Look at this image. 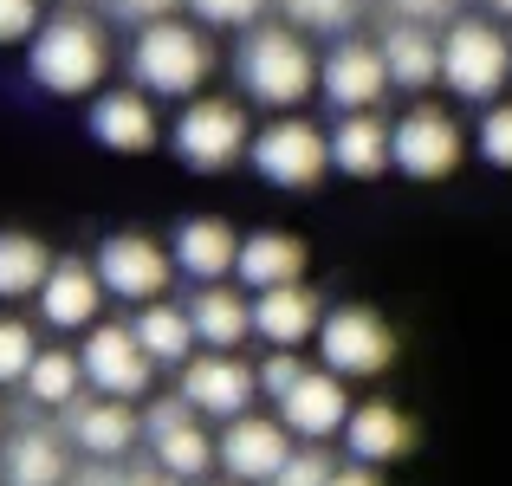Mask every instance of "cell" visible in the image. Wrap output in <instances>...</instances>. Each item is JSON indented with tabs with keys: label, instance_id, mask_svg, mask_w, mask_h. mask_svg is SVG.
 I'll list each match as a JSON object with an SVG mask.
<instances>
[{
	"label": "cell",
	"instance_id": "cell-42",
	"mask_svg": "<svg viewBox=\"0 0 512 486\" xmlns=\"http://www.w3.org/2000/svg\"><path fill=\"white\" fill-rule=\"evenodd\" d=\"M0 428H7V415H0Z\"/></svg>",
	"mask_w": 512,
	"mask_h": 486
},
{
	"label": "cell",
	"instance_id": "cell-29",
	"mask_svg": "<svg viewBox=\"0 0 512 486\" xmlns=\"http://www.w3.org/2000/svg\"><path fill=\"white\" fill-rule=\"evenodd\" d=\"M52 266L59 260L39 234H0V299H39Z\"/></svg>",
	"mask_w": 512,
	"mask_h": 486
},
{
	"label": "cell",
	"instance_id": "cell-14",
	"mask_svg": "<svg viewBox=\"0 0 512 486\" xmlns=\"http://www.w3.org/2000/svg\"><path fill=\"white\" fill-rule=\"evenodd\" d=\"M143 435H150L156 467H163L169 480H201L214 461H221V454H214V441H208V422H201L182 396L156 402V409L143 415Z\"/></svg>",
	"mask_w": 512,
	"mask_h": 486
},
{
	"label": "cell",
	"instance_id": "cell-15",
	"mask_svg": "<svg viewBox=\"0 0 512 486\" xmlns=\"http://www.w3.org/2000/svg\"><path fill=\"white\" fill-rule=\"evenodd\" d=\"M350 389H344V376H331V370H305L299 383L279 396V422L292 428V441H312V448H325L331 435H344V422H350Z\"/></svg>",
	"mask_w": 512,
	"mask_h": 486
},
{
	"label": "cell",
	"instance_id": "cell-23",
	"mask_svg": "<svg viewBox=\"0 0 512 486\" xmlns=\"http://www.w3.org/2000/svg\"><path fill=\"white\" fill-rule=\"evenodd\" d=\"M305 240L299 234H273V227H260V234L240 240V266L234 279L247 292H273V286H305Z\"/></svg>",
	"mask_w": 512,
	"mask_h": 486
},
{
	"label": "cell",
	"instance_id": "cell-5",
	"mask_svg": "<svg viewBox=\"0 0 512 486\" xmlns=\"http://www.w3.org/2000/svg\"><path fill=\"white\" fill-rule=\"evenodd\" d=\"M169 143H175V156H182L195 175L234 169V162H247V150H253L247 104H234V98H188L182 117L169 124Z\"/></svg>",
	"mask_w": 512,
	"mask_h": 486
},
{
	"label": "cell",
	"instance_id": "cell-12",
	"mask_svg": "<svg viewBox=\"0 0 512 486\" xmlns=\"http://www.w3.org/2000/svg\"><path fill=\"white\" fill-rule=\"evenodd\" d=\"M318 91H325V104L338 117L350 111H376L383 104V91H389V59H383V46L376 39H338V46L318 59Z\"/></svg>",
	"mask_w": 512,
	"mask_h": 486
},
{
	"label": "cell",
	"instance_id": "cell-17",
	"mask_svg": "<svg viewBox=\"0 0 512 486\" xmlns=\"http://www.w3.org/2000/svg\"><path fill=\"white\" fill-rule=\"evenodd\" d=\"M169 260H175V273L195 279V286H221V279H234V266H240V234L221 221V214H195V221L175 227Z\"/></svg>",
	"mask_w": 512,
	"mask_h": 486
},
{
	"label": "cell",
	"instance_id": "cell-4",
	"mask_svg": "<svg viewBox=\"0 0 512 486\" xmlns=\"http://www.w3.org/2000/svg\"><path fill=\"white\" fill-rule=\"evenodd\" d=\"M441 85L461 104H500V91L512 85V39L493 20H448L441 33Z\"/></svg>",
	"mask_w": 512,
	"mask_h": 486
},
{
	"label": "cell",
	"instance_id": "cell-25",
	"mask_svg": "<svg viewBox=\"0 0 512 486\" xmlns=\"http://www.w3.org/2000/svg\"><path fill=\"white\" fill-rule=\"evenodd\" d=\"M72 461H65V441L52 428H20V435L0 441V486H65Z\"/></svg>",
	"mask_w": 512,
	"mask_h": 486
},
{
	"label": "cell",
	"instance_id": "cell-30",
	"mask_svg": "<svg viewBox=\"0 0 512 486\" xmlns=\"http://www.w3.org/2000/svg\"><path fill=\"white\" fill-rule=\"evenodd\" d=\"M279 13H286V26H299V33H350L357 26V0H279Z\"/></svg>",
	"mask_w": 512,
	"mask_h": 486
},
{
	"label": "cell",
	"instance_id": "cell-26",
	"mask_svg": "<svg viewBox=\"0 0 512 486\" xmlns=\"http://www.w3.org/2000/svg\"><path fill=\"white\" fill-rule=\"evenodd\" d=\"M188 318H195L201 350H240L253 337V299H247V292H234L227 279H221V286H195Z\"/></svg>",
	"mask_w": 512,
	"mask_h": 486
},
{
	"label": "cell",
	"instance_id": "cell-13",
	"mask_svg": "<svg viewBox=\"0 0 512 486\" xmlns=\"http://www.w3.org/2000/svg\"><path fill=\"white\" fill-rule=\"evenodd\" d=\"M227 480L234 486H273V474L292 461V428L279 415H234L214 441Z\"/></svg>",
	"mask_w": 512,
	"mask_h": 486
},
{
	"label": "cell",
	"instance_id": "cell-24",
	"mask_svg": "<svg viewBox=\"0 0 512 486\" xmlns=\"http://www.w3.org/2000/svg\"><path fill=\"white\" fill-rule=\"evenodd\" d=\"M376 46H383V59H389V85H396V91L422 98L428 85H441V33H435V26L396 20Z\"/></svg>",
	"mask_w": 512,
	"mask_h": 486
},
{
	"label": "cell",
	"instance_id": "cell-16",
	"mask_svg": "<svg viewBox=\"0 0 512 486\" xmlns=\"http://www.w3.org/2000/svg\"><path fill=\"white\" fill-rule=\"evenodd\" d=\"M91 137H98L104 150H117V156H143V150H156V137H163L156 98H150V91H137V85H124V91H98V98H91Z\"/></svg>",
	"mask_w": 512,
	"mask_h": 486
},
{
	"label": "cell",
	"instance_id": "cell-38",
	"mask_svg": "<svg viewBox=\"0 0 512 486\" xmlns=\"http://www.w3.org/2000/svg\"><path fill=\"white\" fill-rule=\"evenodd\" d=\"M396 7V20H415V26H435V20H461V0H389Z\"/></svg>",
	"mask_w": 512,
	"mask_h": 486
},
{
	"label": "cell",
	"instance_id": "cell-28",
	"mask_svg": "<svg viewBox=\"0 0 512 486\" xmlns=\"http://www.w3.org/2000/svg\"><path fill=\"white\" fill-rule=\"evenodd\" d=\"M20 389H26L33 409H59L65 415L78 396H85V363H78V350H39Z\"/></svg>",
	"mask_w": 512,
	"mask_h": 486
},
{
	"label": "cell",
	"instance_id": "cell-20",
	"mask_svg": "<svg viewBox=\"0 0 512 486\" xmlns=\"http://www.w3.org/2000/svg\"><path fill=\"white\" fill-rule=\"evenodd\" d=\"M104 312V279L91 260H59L52 266V279L39 286V318L52 324V331H91Z\"/></svg>",
	"mask_w": 512,
	"mask_h": 486
},
{
	"label": "cell",
	"instance_id": "cell-2",
	"mask_svg": "<svg viewBox=\"0 0 512 486\" xmlns=\"http://www.w3.org/2000/svg\"><path fill=\"white\" fill-rule=\"evenodd\" d=\"M26 72L52 98H98L104 72H111V39L91 13H52L26 39Z\"/></svg>",
	"mask_w": 512,
	"mask_h": 486
},
{
	"label": "cell",
	"instance_id": "cell-19",
	"mask_svg": "<svg viewBox=\"0 0 512 486\" xmlns=\"http://www.w3.org/2000/svg\"><path fill=\"white\" fill-rule=\"evenodd\" d=\"M331 169L357 175V182H376V175L396 169V124L376 111H350L331 130Z\"/></svg>",
	"mask_w": 512,
	"mask_h": 486
},
{
	"label": "cell",
	"instance_id": "cell-37",
	"mask_svg": "<svg viewBox=\"0 0 512 486\" xmlns=\"http://www.w3.org/2000/svg\"><path fill=\"white\" fill-rule=\"evenodd\" d=\"M175 7H188V0H104V13H111V20H130V26L175 20Z\"/></svg>",
	"mask_w": 512,
	"mask_h": 486
},
{
	"label": "cell",
	"instance_id": "cell-9",
	"mask_svg": "<svg viewBox=\"0 0 512 486\" xmlns=\"http://www.w3.org/2000/svg\"><path fill=\"white\" fill-rule=\"evenodd\" d=\"M467 156V130L454 124V111L415 98L409 111L396 117V169L409 182H448Z\"/></svg>",
	"mask_w": 512,
	"mask_h": 486
},
{
	"label": "cell",
	"instance_id": "cell-31",
	"mask_svg": "<svg viewBox=\"0 0 512 486\" xmlns=\"http://www.w3.org/2000/svg\"><path fill=\"white\" fill-rule=\"evenodd\" d=\"M33 357H39V337L26 331L20 318H0V389H7V383H26Z\"/></svg>",
	"mask_w": 512,
	"mask_h": 486
},
{
	"label": "cell",
	"instance_id": "cell-33",
	"mask_svg": "<svg viewBox=\"0 0 512 486\" xmlns=\"http://www.w3.org/2000/svg\"><path fill=\"white\" fill-rule=\"evenodd\" d=\"M331 474H338V467L325 461V448L305 441V448H292V461L273 474V486H331Z\"/></svg>",
	"mask_w": 512,
	"mask_h": 486
},
{
	"label": "cell",
	"instance_id": "cell-18",
	"mask_svg": "<svg viewBox=\"0 0 512 486\" xmlns=\"http://www.w3.org/2000/svg\"><path fill=\"white\" fill-rule=\"evenodd\" d=\"M65 435H72V448L85 454V461H117V454L137 448L143 422H137V409L117 402V396H91V402L78 396L72 409H65Z\"/></svg>",
	"mask_w": 512,
	"mask_h": 486
},
{
	"label": "cell",
	"instance_id": "cell-40",
	"mask_svg": "<svg viewBox=\"0 0 512 486\" xmlns=\"http://www.w3.org/2000/svg\"><path fill=\"white\" fill-rule=\"evenodd\" d=\"M111 486H175V480L163 474V467H137V474H117Z\"/></svg>",
	"mask_w": 512,
	"mask_h": 486
},
{
	"label": "cell",
	"instance_id": "cell-22",
	"mask_svg": "<svg viewBox=\"0 0 512 486\" xmlns=\"http://www.w3.org/2000/svg\"><path fill=\"white\" fill-rule=\"evenodd\" d=\"M344 448H350V461H363V467H389L415 448V422L396 402H357L350 422H344Z\"/></svg>",
	"mask_w": 512,
	"mask_h": 486
},
{
	"label": "cell",
	"instance_id": "cell-11",
	"mask_svg": "<svg viewBox=\"0 0 512 486\" xmlns=\"http://www.w3.org/2000/svg\"><path fill=\"white\" fill-rule=\"evenodd\" d=\"M91 266H98L104 292L124 299V305H156L169 292V279H175L169 247H156L150 234H111L98 253H91Z\"/></svg>",
	"mask_w": 512,
	"mask_h": 486
},
{
	"label": "cell",
	"instance_id": "cell-10",
	"mask_svg": "<svg viewBox=\"0 0 512 486\" xmlns=\"http://www.w3.org/2000/svg\"><path fill=\"white\" fill-rule=\"evenodd\" d=\"M78 363H85V389L91 396L137 402V396H150V383H156V363H150V350L137 344L130 324H91Z\"/></svg>",
	"mask_w": 512,
	"mask_h": 486
},
{
	"label": "cell",
	"instance_id": "cell-7",
	"mask_svg": "<svg viewBox=\"0 0 512 486\" xmlns=\"http://www.w3.org/2000/svg\"><path fill=\"white\" fill-rule=\"evenodd\" d=\"M247 162L266 175L273 188H318L331 169V137L312 124V117H273V124L253 130V150Z\"/></svg>",
	"mask_w": 512,
	"mask_h": 486
},
{
	"label": "cell",
	"instance_id": "cell-39",
	"mask_svg": "<svg viewBox=\"0 0 512 486\" xmlns=\"http://www.w3.org/2000/svg\"><path fill=\"white\" fill-rule=\"evenodd\" d=\"M331 486H389L383 474H376V467H363V461H350V467H338V474H331Z\"/></svg>",
	"mask_w": 512,
	"mask_h": 486
},
{
	"label": "cell",
	"instance_id": "cell-36",
	"mask_svg": "<svg viewBox=\"0 0 512 486\" xmlns=\"http://www.w3.org/2000/svg\"><path fill=\"white\" fill-rule=\"evenodd\" d=\"M39 26H46L39 0H0V46H20V39L39 33Z\"/></svg>",
	"mask_w": 512,
	"mask_h": 486
},
{
	"label": "cell",
	"instance_id": "cell-27",
	"mask_svg": "<svg viewBox=\"0 0 512 486\" xmlns=\"http://www.w3.org/2000/svg\"><path fill=\"white\" fill-rule=\"evenodd\" d=\"M130 331H137V344H143V350H150V363H156V370H182V363L201 350V337H195V318H188V305H169V299L143 305Z\"/></svg>",
	"mask_w": 512,
	"mask_h": 486
},
{
	"label": "cell",
	"instance_id": "cell-32",
	"mask_svg": "<svg viewBox=\"0 0 512 486\" xmlns=\"http://www.w3.org/2000/svg\"><path fill=\"white\" fill-rule=\"evenodd\" d=\"M474 143H480V156L493 162V169H512V104H487L480 111V130H474Z\"/></svg>",
	"mask_w": 512,
	"mask_h": 486
},
{
	"label": "cell",
	"instance_id": "cell-3",
	"mask_svg": "<svg viewBox=\"0 0 512 486\" xmlns=\"http://www.w3.org/2000/svg\"><path fill=\"white\" fill-rule=\"evenodd\" d=\"M130 78L150 98H201V85L214 78V39L195 20H150L130 39Z\"/></svg>",
	"mask_w": 512,
	"mask_h": 486
},
{
	"label": "cell",
	"instance_id": "cell-34",
	"mask_svg": "<svg viewBox=\"0 0 512 486\" xmlns=\"http://www.w3.org/2000/svg\"><path fill=\"white\" fill-rule=\"evenodd\" d=\"M188 13L195 20H208V26H260V13H266V0H188Z\"/></svg>",
	"mask_w": 512,
	"mask_h": 486
},
{
	"label": "cell",
	"instance_id": "cell-6",
	"mask_svg": "<svg viewBox=\"0 0 512 486\" xmlns=\"http://www.w3.org/2000/svg\"><path fill=\"white\" fill-rule=\"evenodd\" d=\"M318 363L344 383H370L396 363V331L370 305H331L325 324H318Z\"/></svg>",
	"mask_w": 512,
	"mask_h": 486
},
{
	"label": "cell",
	"instance_id": "cell-21",
	"mask_svg": "<svg viewBox=\"0 0 512 486\" xmlns=\"http://www.w3.org/2000/svg\"><path fill=\"white\" fill-rule=\"evenodd\" d=\"M325 324V305H318L312 286H273V292H253V337L273 350H299L318 337Z\"/></svg>",
	"mask_w": 512,
	"mask_h": 486
},
{
	"label": "cell",
	"instance_id": "cell-35",
	"mask_svg": "<svg viewBox=\"0 0 512 486\" xmlns=\"http://www.w3.org/2000/svg\"><path fill=\"white\" fill-rule=\"evenodd\" d=\"M305 370H312V363H305L299 350H266V363H260V396H273V402H279Z\"/></svg>",
	"mask_w": 512,
	"mask_h": 486
},
{
	"label": "cell",
	"instance_id": "cell-1",
	"mask_svg": "<svg viewBox=\"0 0 512 486\" xmlns=\"http://www.w3.org/2000/svg\"><path fill=\"white\" fill-rule=\"evenodd\" d=\"M234 78L253 104L292 111L318 91V52L299 26H247L234 46Z\"/></svg>",
	"mask_w": 512,
	"mask_h": 486
},
{
	"label": "cell",
	"instance_id": "cell-41",
	"mask_svg": "<svg viewBox=\"0 0 512 486\" xmlns=\"http://www.w3.org/2000/svg\"><path fill=\"white\" fill-rule=\"evenodd\" d=\"M487 7H493V13H500V20H512V0H487Z\"/></svg>",
	"mask_w": 512,
	"mask_h": 486
},
{
	"label": "cell",
	"instance_id": "cell-8",
	"mask_svg": "<svg viewBox=\"0 0 512 486\" xmlns=\"http://www.w3.org/2000/svg\"><path fill=\"white\" fill-rule=\"evenodd\" d=\"M175 396H182L201 422H234V415H253L260 370L240 363L234 350H195V357L175 370Z\"/></svg>",
	"mask_w": 512,
	"mask_h": 486
}]
</instances>
